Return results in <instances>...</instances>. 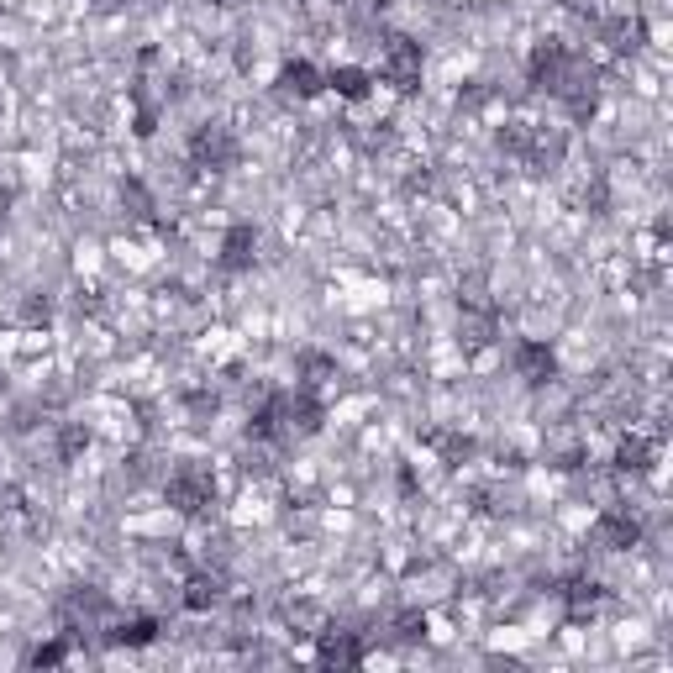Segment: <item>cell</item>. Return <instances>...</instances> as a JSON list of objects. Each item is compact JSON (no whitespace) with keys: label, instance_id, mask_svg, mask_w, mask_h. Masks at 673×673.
I'll list each match as a JSON object with an SVG mask.
<instances>
[{"label":"cell","instance_id":"6da1fadb","mask_svg":"<svg viewBox=\"0 0 673 673\" xmlns=\"http://www.w3.org/2000/svg\"><path fill=\"white\" fill-rule=\"evenodd\" d=\"M379 79L395 90H416L421 79V43H411V37H390L384 43V58H379Z\"/></svg>","mask_w":673,"mask_h":673},{"label":"cell","instance_id":"7a4b0ae2","mask_svg":"<svg viewBox=\"0 0 673 673\" xmlns=\"http://www.w3.org/2000/svg\"><path fill=\"white\" fill-rule=\"evenodd\" d=\"M211 495H216V484H211V474H200V468H174L169 474V505L174 511L195 516V511L211 505Z\"/></svg>","mask_w":673,"mask_h":673},{"label":"cell","instance_id":"3957f363","mask_svg":"<svg viewBox=\"0 0 673 673\" xmlns=\"http://www.w3.org/2000/svg\"><path fill=\"white\" fill-rule=\"evenodd\" d=\"M190 153H195L200 169H227V163L237 158V137L227 127H200L195 142H190Z\"/></svg>","mask_w":673,"mask_h":673},{"label":"cell","instance_id":"277c9868","mask_svg":"<svg viewBox=\"0 0 673 673\" xmlns=\"http://www.w3.org/2000/svg\"><path fill=\"white\" fill-rule=\"evenodd\" d=\"M637 537H642V526H637V516H631V511H605L595 521V542L610 547V553H616V547H631Z\"/></svg>","mask_w":673,"mask_h":673},{"label":"cell","instance_id":"5b68a950","mask_svg":"<svg viewBox=\"0 0 673 673\" xmlns=\"http://www.w3.org/2000/svg\"><path fill=\"white\" fill-rule=\"evenodd\" d=\"M279 90L295 95V100H316V95L326 90V74L300 58V64H284V69H279Z\"/></svg>","mask_w":673,"mask_h":673},{"label":"cell","instance_id":"8992f818","mask_svg":"<svg viewBox=\"0 0 673 673\" xmlns=\"http://www.w3.org/2000/svg\"><path fill=\"white\" fill-rule=\"evenodd\" d=\"M516 374L526 384H547V379H553V353H547L542 342H521V348H516Z\"/></svg>","mask_w":673,"mask_h":673},{"label":"cell","instance_id":"52a82bcc","mask_svg":"<svg viewBox=\"0 0 673 673\" xmlns=\"http://www.w3.org/2000/svg\"><path fill=\"white\" fill-rule=\"evenodd\" d=\"M326 85H332L342 100H363V95H369V85H374V74L358 69V64H342V69L326 74Z\"/></svg>","mask_w":673,"mask_h":673},{"label":"cell","instance_id":"ba28073f","mask_svg":"<svg viewBox=\"0 0 673 673\" xmlns=\"http://www.w3.org/2000/svg\"><path fill=\"white\" fill-rule=\"evenodd\" d=\"M253 248H258L253 227H237V232L227 237V253H221V269H248V263H253Z\"/></svg>","mask_w":673,"mask_h":673},{"label":"cell","instance_id":"9c48e42d","mask_svg":"<svg viewBox=\"0 0 673 673\" xmlns=\"http://www.w3.org/2000/svg\"><path fill=\"white\" fill-rule=\"evenodd\" d=\"M363 658V647L348 637V631H332V637L321 642V663H358Z\"/></svg>","mask_w":673,"mask_h":673},{"label":"cell","instance_id":"30bf717a","mask_svg":"<svg viewBox=\"0 0 673 673\" xmlns=\"http://www.w3.org/2000/svg\"><path fill=\"white\" fill-rule=\"evenodd\" d=\"M153 631H158V626H153L148 616H132V621H116L111 642H132V647H137V642H153Z\"/></svg>","mask_w":673,"mask_h":673},{"label":"cell","instance_id":"8fae6325","mask_svg":"<svg viewBox=\"0 0 673 673\" xmlns=\"http://www.w3.org/2000/svg\"><path fill=\"white\" fill-rule=\"evenodd\" d=\"M216 600H221L216 579H190V589H185V605H190V610H211Z\"/></svg>","mask_w":673,"mask_h":673},{"label":"cell","instance_id":"7c38bea8","mask_svg":"<svg viewBox=\"0 0 673 673\" xmlns=\"http://www.w3.org/2000/svg\"><path fill=\"white\" fill-rule=\"evenodd\" d=\"M647 458H652V442H647V437H626L621 453H616L621 468H647Z\"/></svg>","mask_w":673,"mask_h":673}]
</instances>
